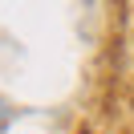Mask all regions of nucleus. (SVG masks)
I'll return each mask as SVG.
<instances>
[{
	"label": "nucleus",
	"instance_id": "f257e3e1",
	"mask_svg": "<svg viewBox=\"0 0 134 134\" xmlns=\"http://www.w3.org/2000/svg\"><path fill=\"white\" fill-rule=\"evenodd\" d=\"M12 118H16V106H12L8 98H0V134L12 126Z\"/></svg>",
	"mask_w": 134,
	"mask_h": 134
}]
</instances>
